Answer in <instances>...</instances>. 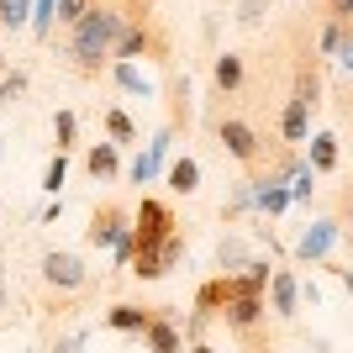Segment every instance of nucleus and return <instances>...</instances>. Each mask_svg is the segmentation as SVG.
Instances as JSON below:
<instances>
[{"label":"nucleus","mask_w":353,"mask_h":353,"mask_svg":"<svg viewBox=\"0 0 353 353\" xmlns=\"http://www.w3.org/2000/svg\"><path fill=\"white\" fill-rule=\"evenodd\" d=\"M121 27H127V11H117V6H95L79 27H69V48H63V59H69L79 74H101L105 63L117 59Z\"/></svg>","instance_id":"f257e3e1"},{"label":"nucleus","mask_w":353,"mask_h":353,"mask_svg":"<svg viewBox=\"0 0 353 353\" xmlns=\"http://www.w3.org/2000/svg\"><path fill=\"white\" fill-rule=\"evenodd\" d=\"M211 132H216L221 153L237 159L243 169H259V163L269 159V137L259 132L253 121H243V117H216V121H211Z\"/></svg>","instance_id":"f03ea898"},{"label":"nucleus","mask_w":353,"mask_h":353,"mask_svg":"<svg viewBox=\"0 0 353 353\" xmlns=\"http://www.w3.org/2000/svg\"><path fill=\"white\" fill-rule=\"evenodd\" d=\"M174 206L169 201H153V195H143V206L132 211V237H137V248H159L163 237H174Z\"/></svg>","instance_id":"7ed1b4c3"},{"label":"nucleus","mask_w":353,"mask_h":353,"mask_svg":"<svg viewBox=\"0 0 353 353\" xmlns=\"http://www.w3.org/2000/svg\"><path fill=\"white\" fill-rule=\"evenodd\" d=\"M338 243H343V227H338V216H322V221H311L306 232L295 237V259H301V264H327Z\"/></svg>","instance_id":"20e7f679"},{"label":"nucleus","mask_w":353,"mask_h":353,"mask_svg":"<svg viewBox=\"0 0 353 353\" xmlns=\"http://www.w3.org/2000/svg\"><path fill=\"white\" fill-rule=\"evenodd\" d=\"M43 280L53 285V290L74 295V290H85V285H90V269H85V259H79V253L53 248V253H43Z\"/></svg>","instance_id":"39448f33"},{"label":"nucleus","mask_w":353,"mask_h":353,"mask_svg":"<svg viewBox=\"0 0 353 353\" xmlns=\"http://www.w3.org/2000/svg\"><path fill=\"white\" fill-rule=\"evenodd\" d=\"M179 259H185V237H163V243H159V248H137V259H132V274H137V280H163V274H169V269H174L179 264Z\"/></svg>","instance_id":"423d86ee"},{"label":"nucleus","mask_w":353,"mask_h":353,"mask_svg":"<svg viewBox=\"0 0 353 353\" xmlns=\"http://www.w3.org/2000/svg\"><path fill=\"white\" fill-rule=\"evenodd\" d=\"M264 316H269V295H237V290L227 301V311H221L227 332H237V338H253L264 327Z\"/></svg>","instance_id":"0eeeda50"},{"label":"nucleus","mask_w":353,"mask_h":353,"mask_svg":"<svg viewBox=\"0 0 353 353\" xmlns=\"http://www.w3.org/2000/svg\"><path fill=\"white\" fill-rule=\"evenodd\" d=\"M169 159H174V127H159V132H153V143H148L143 153L132 159L127 179H132V185H148L159 169H169Z\"/></svg>","instance_id":"6e6552de"},{"label":"nucleus","mask_w":353,"mask_h":353,"mask_svg":"<svg viewBox=\"0 0 353 353\" xmlns=\"http://www.w3.org/2000/svg\"><path fill=\"white\" fill-rule=\"evenodd\" d=\"M243 85H248V53L221 48L216 59H211V90L227 101V95H243Z\"/></svg>","instance_id":"1a4fd4ad"},{"label":"nucleus","mask_w":353,"mask_h":353,"mask_svg":"<svg viewBox=\"0 0 353 353\" xmlns=\"http://www.w3.org/2000/svg\"><path fill=\"white\" fill-rule=\"evenodd\" d=\"M127 232H132V211H121V206H101L90 216V227H85V237L95 248H117Z\"/></svg>","instance_id":"9d476101"},{"label":"nucleus","mask_w":353,"mask_h":353,"mask_svg":"<svg viewBox=\"0 0 353 353\" xmlns=\"http://www.w3.org/2000/svg\"><path fill=\"white\" fill-rule=\"evenodd\" d=\"M143 348H148V353H190V343H185V327L174 322V311H169V306H159L153 327L143 332Z\"/></svg>","instance_id":"9b49d317"},{"label":"nucleus","mask_w":353,"mask_h":353,"mask_svg":"<svg viewBox=\"0 0 353 353\" xmlns=\"http://www.w3.org/2000/svg\"><path fill=\"white\" fill-rule=\"evenodd\" d=\"M269 306L280 322H295V311H301V280H295V269L274 264V280H269Z\"/></svg>","instance_id":"f8f14e48"},{"label":"nucleus","mask_w":353,"mask_h":353,"mask_svg":"<svg viewBox=\"0 0 353 353\" xmlns=\"http://www.w3.org/2000/svg\"><path fill=\"white\" fill-rule=\"evenodd\" d=\"M153 316H159V306H137V301H117V306L105 311V327H117V332H137V338H143L148 327H153Z\"/></svg>","instance_id":"ddd939ff"},{"label":"nucleus","mask_w":353,"mask_h":353,"mask_svg":"<svg viewBox=\"0 0 353 353\" xmlns=\"http://www.w3.org/2000/svg\"><path fill=\"white\" fill-rule=\"evenodd\" d=\"M306 137H311V105L285 101V111H280V143L285 148H301Z\"/></svg>","instance_id":"4468645a"},{"label":"nucleus","mask_w":353,"mask_h":353,"mask_svg":"<svg viewBox=\"0 0 353 353\" xmlns=\"http://www.w3.org/2000/svg\"><path fill=\"white\" fill-rule=\"evenodd\" d=\"M306 163L316 169V174H332L338 169V159H343V148H338V132H311L306 137Z\"/></svg>","instance_id":"2eb2a0df"},{"label":"nucleus","mask_w":353,"mask_h":353,"mask_svg":"<svg viewBox=\"0 0 353 353\" xmlns=\"http://www.w3.org/2000/svg\"><path fill=\"white\" fill-rule=\"evenodd\" d=\"M227 301H232V274H216V280H206L195 290V311H201V316H221Z\"/></svg>","instance_id":"dca6fc26"},{"label":"nucleus","mask_w":353,"mask_h":353,"mask_svg":"<svg viewBox=\"0 0 353 353\" xmlns=\"http://www.w3.org/2000/svg\"><path fill=\"white\" fill-rule=\"evenodd\" d=\"M163 179H169V190H174V195H195V190H201V163H195L190 153H179V159H169Z\"/></svg>","instance_id":"f3484780"},{"label":"nucleus","mask_w":353,"mask_h":353,"mask_svg":"<svg viewBox=\"0 0 353 353\" xmlns=\"http://www.w3.org/2000/svg\"><path fill=\"white\" fill-rule=\"evenodd\" d=\"M111 79H117V90H127V95H137V101H153V79H148L137 63L111 59Z\"/></svg>","instance_id":"a211bd4d"},{"label":"nucleus","mask_w":353,"mask_h":353,"mask_svg":"<svg viewBox=\"0 0 353 353\" xmlns=\"http://www.w3.org/2000/svg\"><path fill=\"white\" fill-rule=\"evenodd\" d=\"M243 211H259V179H253V174H248V179H237L232 195L221 201V221H237Z\"/></svg>","instance_id":"6ab92c4d"},{"label":"nucleus","mask_w":353,"mask_h":353,"mask_svg":"<svg viewBox=\"0 0 353 353\" xmlns=\"http://www.w3.org/2000/svg\"><path fill=\"white\" fill-rule=\"evenodd\" d=\"M85 169H90V179H117L121 174V148L117 143H95L85 153Z\"/></svg>","instance_id":"aec40b11"},{"label":"nucleus","mask_w":353,"mask_h":353,"mask_svg":"<svg viewBox=\"0 0 353 353\" xmlns=\"http://www.w3.org/2000/svg\"><path fill=\"white\" fill-rule=\"evenodd\" d=\"M248 264H253V259H248V243L227 232V237L216 243V269H221V274H243Z\"/></svg>","instance_id":"412c9836"},{"label":"nucleus","mask_w":353,"mask_h":353,"mask_svg":"<svg viewBox=\"0 0 353 353\" xmlns=\"http://www.w3.org/2000/svg\"><path fill=\"white\" fill-rule=\"evenodd\" d=\"M101 121H105V137H111L117 148H121V143H137V121L127 117L121 105H105V117H101Z\"/></svg>","instance_id":"4be33fe9"},{"label":"nucleus","mask_w":353,"mask_h":353,"mask_svg":"<svg viewBox=\"0 0 353 353\" xmlns=\"http://www.w3.org/2000/svg\"><path fill=\"white\" fill-rule=\"evenodd\" d=\"M0 27L6 32H32V0H0Z\"/></svg>","instance_id":"5701e85b"},{"label":"nucleus","mask_w":353,"mask_h":353,"mask_svg":"<svg viewBox=\"0 0 353 353\" xmlns=\"http://www.w3.org/2000/svg\"><path fill=\"white\" fill-rule=\"evenodd\" d=\"M343 37H348V27H343L338 16H327V27L316 32V59H338V48H343Z\"/></svg>","instance_id":"b1692460"},{"label":"nucleus","mask_w":353,"mask_h":353,"mask_svg":"<svg viewBox=\"0 0 353 353\" xmlns=\"http://www.w3.org/2000/svg\"><path fill=\"white\" fill-rule=\"evenodd\" d=\"M53 143H59V153H69L79 143V117L74 111H53Z\"/></svg>","instance_id":"393cba45"},{"label":"nucleus","mask_w":353,"mask_h":353,"mask_svg":"<svg viewBox=\"0 0 353 353\" xmlns=\"http://www.w3.org/2000/svg\"><path fill=\"white\" fill-rule=\"evenodd\" d=\"M63 179H69V153H53V159H48V169H43V190L53 195V201H59Z\"/></svg>","instance_id":"a878e982"},{"label":"nucleus","mask_w":353,"mask_h":353,"mask_svg":"<svg viewBox=\"0 0 353 353\" xmlns=\"http://www.w3.org/2000/svg\"><path fill=\"white\" fill-rule=\"evenodd\" d=\"M311 190H316V169L301 159V163L290 169V201H311Z\"/></svg>","instance_id":"bb28decb"},{"label":"nucleus","mask_w":353,"mask_h":353,"mask_svg":"<svg viewBox=\"0 0 353 353\" xmlns=\"http://www.w3.org/2000/svg\"><path fill=\"white\" fill-rule=\"evenodd\" d=\"M59 21V0H32V37H48Z\"/></svg>","instance_id":"cd10ccee"},{"label":"nucleus","mask_w":353,"mask_h":353,"mask_svg":"<svg viewBox=\"0 0 353 353\" xmlns=\"http://www.w3.org/2000/svg\"><path fill=\"white\" fill-rule=\"evenodd\" d=\"M338 227H343V248L353 253V179L343 185V195H338Z\"/></svg>","instance_id":"c85d7f7f"},{"label":"nucleus","mask_w":353,"mask_h":353,"mask_svg":"<svg viewBox=\"0 0 353 353\" xmlns=\"http://www.w3.org/2000/svg\"><path fill=\"white\" fill-rule=\"evenodd\" d=\"M101 0H59V27H79Z\"/></svg>","instance_id":"c756f323"},{"label":"nucleus","mask_w":353,"mask_h":353,"mask_svg":"<svg viewBox=\"0 0 353 353\" xmlns=\"http://www.w3.org/2000/svg\"><path fill=\"white\" fill-rule=\"evenodd\" d=\"M264 11H269V0H237V27H259V21H264Z\"/></svg>","instance_id":"7c9ffc66"},{"label":"nucleus","mask_w":353,"mask_h":353,"mask_svg":"<svg viewBox=\"0 0 353 353\" xmlns=\"http://www.w3.org/2000/svg\"><path fill=\"white\" fill-rule=\"evenodd\" d=\"M21 90H27V74H21V69H16V74H0V105H11Z\"/></svg>","instance_id":"2f4dec72"},{"label":"nucleus","mask_w":353,"mask_h":353,"mask_svg":"<svg viewBox=\"0 0 353 353\" xmlns=\"http://www.w3.org/2000/svg\"><path fill=\"white\" fill-rule=\"evenodd\" d=\"M338 63H343V74L353 79V27H348V37H343V48H338Z\"/></svg>","instance_id":"473e14b6"},{"label":"nucleus","mask_w":353,"mask_h":353,"mask_svg":"<svg viewBox=\"0 0 353 353\" xmlns=\"http://www.w3.org/2000/svg\"><path fill=\"white\" fill-rule=\"evenodd\" d=\"M79 348H85V338H79V332H74V338H59V343H53V353H79Z\"/></svg>","instance_id":"72a5a7b5"},{"label":"nucleus","mask_w":353,"mask_h":353,"mask_svg":"<svg viewBox=\"0 0 353 353\" xmlns=\"http://www.w3.org/2000/svg\"><path fill=\"white\" fill-rule=\"evenodd\" d=\"M332 274H338V280L348 285V295H353V269H332Z\"/></svg>","instance_id":"f704fd0d"},{"label":"nucleus","mask_w":353,"mask_h":353,"mask_svg":"<svg viewBox=\"0 0 353 353\" xmlns=\"http://www.w3.org/2000/svg\"><path fill=\"white\" fill-rule=\"evenodd\" d=\"M190 353H216V348H211V343L201 338V343H190Z\"/></svg>","instance_id":"c9c22d12"},{"label":"nucleus","mask_w":353,"mask_h":353,"mask_svg":"<svg viewBox=\"0 0 353 353\" xmlns=\"http://www.w3.org/2000/svg\"><path fill=\"white\" fill-rule=\"evenodd\" d=\"M0 311H6V280H0Z\"/></svg>","instance_id":"e433bc0d"},{"label":"nucleus","mask_w":353,"mask_h":353,"mask_svg":"<svg viewBox=\"0 0 353 353\" xmlns=\"http://www.w3.org/2000/svg\"><path fill=\"white\" fill-rule=\"evenodd\" d=\"M253 353H274V348H264V343H253Z\"/></svg>","instance_id":"4c0bfd02"},{"label":"nucleus","mask_w":353,"mask_h":353,"mask_svg":"<svg viewBox=\"0 0 353 353\" xmlns=\"http://www.w3.org/2000/svg\"><path fill=\"white\" fill-rule=\"evenodd\" d=\"M343 95H348V101H353V79H348V90H343Z\"/></svg>","instance_id":"58836bf2"},{"label":"nucleus","mask_w":353,"mask_h":353,"mask_svg":"<svg viewBox=\"0 0 353 353\" xmlns=\"http://www.w3.org/2000/svg\"><path fill=\"white\" fill-rule=\"evenodd\" d=\"M0 74H6V53H0Z\"/></svg>","instance_id":"ea45409f"}]
</instances>
